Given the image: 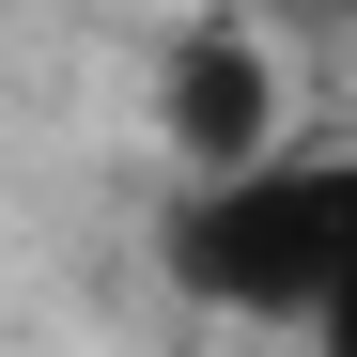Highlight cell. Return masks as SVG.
Returning <instances> with one entry per match:
<instances>
[{"instance_id":"cell-1","label":"cell","mask_w":357,"mask_h":357,"mask_svg":"<svg viewBox=\"0 0 357 357\" xmlns=\"http://www.w3.org/2000/svg\"><path fill=\"white\" fill-rule=\"evenodd\" d=\"M171 140H187L202 171H249L264 140H280V63L233 16H202L187 47H171Z\"/></svg>"}]
</instances>
